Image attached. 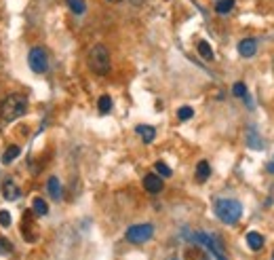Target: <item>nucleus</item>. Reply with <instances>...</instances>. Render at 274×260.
Listing matches in <instances>:
<instances>
[{"label": "nucleus", "instance_id": "nucleus-6", "mask_svg": "<svg viewBox=\"0 0 274 260\" xmlns=\"http://www.w3.org/2000/svg\"><path fill=\"white\" fill-rule=\"evenodd\" d=\"M32 216H34V212H25V214H23V224H21L23 239L28 241V244H34V241H36V237H38V231H36V227H34Z\"/></svg>", "mask_w": 274, "mask_h": 260}, {"label": "nucleus", "instance_id": "nucleus-12", "mask_svg": "<svg viewBox=\"0 0 274 260\" xmlns=\"http://www.w3.org/2000/svg\"><path fill=\"white\" fill-rule=\"evenodd\" d=\"M247 246H249L251 250H262L264 248V237L260 235V233H255V231H251V233H247Z\"/></svg>", "mask_w": 274, "mask_h": 260}, {"label": "nucleus", "instance_id": "nucleus-18", "mask_svg": "<svg viewBox=\"0 0 274 260\" xmlns=\"http://www.w3.org/2000/svg\"><path fill=\"white\" fill-rule=\"evenodd\" d=\"M198 53H200V57H205L207 61L213 59V49H211V44L207 40H198Z\"/></svg>", "mask_w": 274, "mask_h": 260}, {"label": "nucleus", "instance_id": "nucleus-15", "mask_svg": "<svg viewBox=\"0 0 274 260\" xmlns=\"http://www.w3.org/2000/svg\"><path fill=\"white\" fill-rule=\"evenodd\" d=\"M19 152H21V148L19 146H15V144H11L6 150H4V155H2V165H8V163H13V161L19 157Z\"/></svg>", "mask_w": 274, "mask_h": 260}, {"label": "nucleus", "instance_id": "nucleus-17", "mask_svg": "<svg viewBox=\"0 0 274 260\" xmlns=\"http://www.w3.org/2000/svg\"><path fill=\"white\" fill-rule=\"evenodd\" d=\"M185 260H209V256L200 248H188L185 250Z\"/></svg>", "mask_w": 274, "mask_h": 260}, {"label": "nucleus", "instance_id": "nucleus-26", "mask_svg": "<svg viewBox=\"0 0 274 260\" xmlns=\"http://www.w3.org/2000/svg\"><path fill=\"white\" fill-rule=\"evenodd\" d=\"M8 252H13V246L8 244L6 239H2V237H0V254H2V256H6Z\"/></svg>", "mask_w": 274, "mask_h": 260}, {"label": "nucleus", "instance_id": "nucleus-7", "mask_svg": "<svg viewBox=\"0 0 274 260\" xmlns=\"http://www.w3.org/2000/svg\"><path fill=\"white\" fill-rule=\"evenodd\" d=\"M163 178L158 176V174H148L144 178V188L150 193V195H156V193H161L163 191Z\"/></svg>", "mask_w": 274, "mask_h": 260}, {"label": "nucleus", "instance_id": "nucleus-24", "mask_svg": "<svg viewBox=\"0 0 274 260\" xmlns=\"http://www.w3.org/2000/svg\"><path fill=\"white\" fill-rule=\"evenodd\" d=\"M11 214H8L6 210H0V227H2V229H8V227H11Z\"/></svg>", "mask_w": 274, "mask_h": 260}, {"label": "nucleus", "instance_id": "nucleus-27", "mask_svg": "<svg viewBox=\"0 0 274 260\" xmlns=\"http://www.w3.org/2000/svg\"><path fill=\"white\" fill-rule=\"evenodd\" d=\"M268 172H270V174H274V163H270V165H268Z\"/></svg>", "mask_w": 274, "mask_h": 260}, {"label": "nucleus", "instance_id": "nucleus-2", "mask_svg": "<svg viewBox=\"0 0 274 260\" xmlns=\"http://www.w3.org/2000/svg\"><path fill=\"white\" fill-rule=\"evenodd\" d=\"M213 210H215V216L224 224H234L243 216V205L236 199H217Z\"/></svg>", "mask_w": 274, "mask_h": 260}, {"label": "nucleus", "instance_id": "nucleus-4", "mask_svg": "<svg viewBox=\"0 0 274 260\" xmlns=\"http://www.w3.org/2000/svg\"><path fill=\"white\" fill-rule=\"evenodd\" d=\"M127 241L131 244H146L154 237V227L152 224H135V227H129L125 233Z\"/></svg>", "mask_w": 274, "mask_h": 260}, {"label": "nucleus", "instance_id": "nucleus-10", "mask_svg": "<svg viewBox=\"0 0 274 260\" xmlns=\"http://www.w3.org/2000/svg\"><path fill=\"white\" fill-rule=\"evenodd\" d=\"M135 131L139 133V138L144 140V144H152L154 138H156V129L150 127V125H137Z\"/></svg>", "mask_w": 274, "mask_h": 260}, {"label": "nucleus", "instance_id": "nucleus-23", "mask_svg": "<svg viewBox=\"0 0 274 260\" xmlns=\"http://www.w3.org/2000/svg\"><path fill=\"white\" fill-rule=\"evenodd\" d=\"M194 116V110L190 108V106H182V108L178 110V119L180 121H190Z\"/></svg>", "mask_w": 274, "mask_h": 260}, {"label": "nucleus", "instance_id": "nucleus-11", "mask_svg": "<svg viewBox=\"0 0 274 260\" xmlns=\"http://www.w3.org/2000/svg\"><path fill=\"white\" fill-rule=\"evenodd\" d=\"M47 191L51 195V199H55V201L61 199V182H59V178H55V176L49 178V180H47Z\"/></svg>", "mask_w": 274, "mask_h": 260}, {"label": "nucleus", "instance_id": "nucleus-28", "mask_svg": "<svg viewBox=\"0 0 274 260\" xmlns=\"http://www.w3.org/2000/svg\"><path fill=\"white\" fill-rule=\"evenodd\" d=\"M110 2H120V0H110Z\"/></svg>", "mask_w": 274, "mask_h": 260}, {"label": "nucleus", "instance_id": "nucleus-5", "mask_svg": "<svg viewBox=\"0 0 274 260\" xmlns=\"http://www.w3.org/2000/svg\"><path fill=\"white\" fill-rule=\"evenodd\" d=\"M28 64H30V68H32L36 74H45L47 70H49V57H47V51L42 49V47H34V49H30V53H28Z\"/></svg>", "mask_w": 274, "mask_h": 260}, {"label": "nucleus", "instance_id": "nucleus-19", "mask_svg": "<svg viewBox=\"0 0 274 260\" xmlns=\"http://www.w3.org/2000/svg\"><path fill=\"white\" fill-rule=\"evenodd\" d=\"M232 8H234V0H217V2H215V11H217L219 15L230 13Z\"/></svg>", "mask_w": 274, "mask_h": 260}, {"label": "nucleus", "instance_id": "nucleus-25", "mask_svg": "<svg viewBox=\"0 0 274 260\" xmlns=\"http://www.w3.org/2000/svg\"><path fill=\"white\" fill-rule=\"evenodd\" d=\"M232 95H236V97H245V95H247V87H245V83H234V87H232Z\"/></svg>", "mask_w": 274, "mask_h": 260}, {"label": "nucleus", "instance_id": "nucleus-22", "mask_svg": "<svg viewBox=\"0 0 274 260\" xmlns=\"http://www.w3.org/2000/svg\"><path fill=\"white\" fill-rule=\"evenodd\" d=\"M154 169H156V174L161 176V178H171L173 176V172H171V167L165 163V161H156V165H154Z\"/></svg>", "mask_w": 274, "mask_h": 260}, {"label": "nucleus", "instance_id": "nucleus-1", "mask_svg": "<svg viewBox=\"0 0 274 260\" xmlns=\"http://www.w3.org/2000/svg\"><path fill=\"white\" fill-rule=\"evenodd\" d=\"M25 110H28V97L21 93H11L0 104V119L4 123H13L19 119V116H23Z\"/></svg>", "mask_w": 274, "mask_h": 260}, {"label": "nucleus", "instance_id": "nucleus-14", "mask_svg": "<svg viewBox=\"0 0 274 260\" xmlns=\"http://www.w3.org/2000/svg\"><path fill=\"white\" fill-rule=\"evenodd\" d=\"M211 176V165L207 163V161H200V163L196 165V180L198 182H207Z\"/></svg>", "mask_w": 274, "mask_h": 260}, {"label": "nucleus", "instance_id": "nucleus-13", "mask_svg": "<svg viewBox=\"0 0 274 260\" xmlns=\"http://www.w3.org/2000/svg\"><path fill=\"white\" fill-rule=\"evenodd\" d=\"M32 212H34V216H47L49 214V203L45 199H40V197H36L32 203Z\"/></svg>", "mask_w": 274, "mask_h": 260}, {"label": "nucleus", "instance_id": "nucleus-3", "mask_svg": "<svg viewBox=\"0 0 274 260\" xmlns=\"http://www.w3.org/2000/svg\"><path fill=\"white\" fill-rule=\"evenodd\" d=\"M87 64H89V68L93 70L95 74L105 76V74L110 72V68H112L108 49H105L103 44H95V47H91L89 57H87Z\"/></svg>", "mask_w": 274, "mask_h": 260}, {"label": "nucleus", "instance_id": "nucleus-8", "mask_svg": "<svg viewBox=\"0 0 274 260\" xmlns=\"http://www.w3.org/2000/svg\"><path fill=\"white\" fill-rule=\"evenodd\" d=\"M238 53H241L243 57H253L255 53H258V42L253 38H245L238 42Z\"/></svg>", "mask_w": 274, "mask_h": 260}, {"label": "nucleus", "instance_id": "nucleus-30", "mask_svg": "<svg viewBox=\"0 0 274 260\" xmlns=\"http://www.w3.org/2000/svg\"><path fill=\"white\" fill-rule=\"evenodd\" d=\"M272 260H274V256H272Z\"/></svg>", "mask_w": 274, "mask_h": 260}, {"label": "nucleus", "instance_id": "nucleus-21", "mask_svg": "<svg viewBox=\"0 0 274 260\" xmlns=\"http://www.w3.org/2000/svg\"><path fill=\"white\" fill-rule=\"evenodd\" d=\"M97 108H99L101 114H108L112 110V97L110 95H101L99 102H97Z\"/></svg>", "mask_w": 274, "mask_h": 260}, {"label": "nucleus", "instance_id": "nucleus-20", "mask_svg": "<svg viewBox=\"0 0 274 260\" xmlns=\"http://www.w3.org/2000/svg\"><path fill=\"white\" fill-rule=\"evenodd\" d=\"M68 6H70V11H72L74 15H83L87 11L85 0H68Z\"/></svg>", "mask_w": 274, "mask_h": 260}, {"label": "nucleus", "instance_id": "nucleus-16", "mask_svg": "<svg viewBox=\"0 0 274 260\" xmlns=\"http://www.w3.org/2000/svg\"><path fill=\"white\" fill-rule=\"evenodd\" d=\"M247 144H249L251 148H258V150L264 148V142L260 140V136H258V131H255V129H247Z\"/></svg>", "mask_w": 274, "mask_h": 260}, {"label": "nucleus", "instance_id": "nucleus-9", "mask_svg": "<svg viewBox=\"0 0 274 260\" xmlns=\"http://www.w3.org/2000/svg\"><path fill=\"white\" fill-rule=\"evenodd\" d=\"M2 197L6 201H15V199H19L21 197V191H19V186H17L13 180H6L2 184Z\"/></svg>", "mask_w": 274, "mask_h": 260}, {"label": "nucleus", "instance_id": "nucleus-29", "mask_svg": "<svg viewBox=\"0 0 274 260\" xmlns=\"http://www.w3.org/2000/svg\"><path fill=\"white\" fill-rule=\"evenodd\" d=\"M173 260H178V258H173Z\"/></svg>", "mask_w": 274, "mask_h": 260}]
</instances>
